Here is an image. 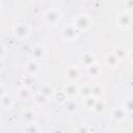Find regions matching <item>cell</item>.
<instances>
[{
	"instance_id": "23",
	"label": "cell",
	"mask_w": 133,
	"mask_h": 133,
	"mask_svg": "<svg viewBox=\"0 0 133 133\" xmlns=\"http://www.w3.org/2000/svg\"><path fill=\"white\" fill-rule=\"evenodd\" d=\"M123 109L125 110V112L127 114H131L133 112V101L131 98H128L125 102H124V107Z\"/></svg>"
},
{
	"instance_id": "6",
	"label": "cell",
	"mask_w": 133,
	"mask_h": 133,
	"mask_svg": "<svg viewBox=\"0 0 133 133\" xmlns=\"http://www.w3.org/2000/svg\"><path fill=\"white\" fill-rule=\"evenodd\" d=\"M66 77L69 79V81L71 82H76L79 78H80V70L79 68H77L76 65H72L66 71Z\"/></svg>"
},
{
	"instance_id": "21",
	"label": "cell",
	"mask_w": 133,
	"mask_h": 133,
	"mask_svg": "<svg viewBox=\"0 0 133 133\" xmlns=\"http://www.w3.org/2000/svg\"><path fill=\"white\" fill-rule=\"evenodd\" d=\"M103 91H104V89L100 84H96V85L91 86V96L95 98L101 97L103 95Z\"/></svg>"
},
{
	"instance_id": "28",
	"label": "cell",
	"mask_w": 133,
	"mask_h": 133,
	"mask_svg": "<svg viewBox=\"0 0 133 133\" xmlns=\"http://www.w3.org/2000/svg\"><path fill=\"white\" fill-rule=\"evenodd\" d=\"M4 54H5V47L2 44H0V58H2Z\"/></svg>"
},
{
	"instance_id": "14",
	"label": "cell",
	"mask_w": 133,
	"mask_h": 133,
	"mask_svg": "<svg viewBox=\"0 0 133 133\" xmlns=\"http://www.w3.org/2000/svg\"><path fill=\"white\" fill-rule=\"evenodd\" d=\"M78 90H79L78 86H77L75 83L71 82V83H69V84L65 86V88H64V94H65L68 97L72 98V97L78 95Z\"/></svg>"
},
{
	"instance_id": "2",
	"label": "cell",
	"mask_w": 133,
	"mask_h": 133,
	"mask_svg": "<svg viewBox=\"0 0 133 133\" xmlns=\"http://www.w3.org/2000/svg\"><path fill=\"white\" fill-rule=\"evenodd\" d=\"M78 29L75 27L74 24H66L63 26L62 28V31H61V34H62V37L65 39V41H69V42H73L74 39L77 38L78 36Z\"/></svg>"
},
{
	"instance_id": "16",
	"label": "cell",
	"mask_w": 133,
	"mask_h": 133,
	"mask_svg": "<svg viewBox=\"0 0 133 133\" xmlns=\"http://www.w3.org/2000/svg\"><path fill=\"white\" fill-rule=\"evenodd\" d=\"M64 110L69 114H73V113H75L78 110V104L75 101H73V100L66 101L65 104H64Z\"/></svg>"
},
{
	"instance_id": "7",
	"label": "cell",
	"mask_w": 133,
	"mask_h": 133,
	"mask_svg": "<svg viewBox=\"0 0 133 133\" xmlns=\"http://www.w3.org/2000/svg\"><path fill=\"white\" fill-rule=\"evenodd\" d=\"M31 56L35 59H43L46 56V49L43 45H35L31 50Z\"/></svg>"
},
{
	"instance_id": "11",
	"label": "cell",
	"mask_w": 133,
	"mask_h": 133,
	"mask_svg": "<svg viewBox=\"0 0 133 133\" xmlns=\"http://www.w3.org/2000/svg\"><path fill=\"white\" fill-rule=\"evenodd\" d=\"M119 62H121L119 59L113 54V52L110 53V54H108V55L106 56V58H105V63H106V65L109 66V68H115V66L118 65Z\"/></svg>"
},
{
	"instance_id": "26",
	"label": "cell",
	"mask_w": 133,
	"mask_h": 133,
	"mask_svg": "<svg viewBox=\"0 0 133 133\" xmlns=\"http://www.w3.org/2000/svg\"><path fill=\"white\" fill-rule=\"evenodd\" d=\"M34 102H35L37 105H45V104L48 102V98H46V97L43 96L42 94H37V95L34 97Z\"/></svg>"
},
{
	"instance_id": "24",
	"label": "cell",
	"mask_w": 133,
	"mask_h": 133,
	"mask_svg": "<svg viewBox=\"0 0 133 133\" xmlns=\"http://www.w3.org/2000/svg\"><path fill=\"white\" fill-rule=\"evenodd\" d=\"M19 96H20V98L21 99H23V100H27V99H29L30 98V90H29V88L28 87H22V88H20L19 89Z\"/></svg>"
},
{
	"instance_id": "30",
	"label": "cell",
	"mask_w": 133,
	"mask_h": 133,
	"mask_svg": "<svg viewBox=\"0 0 133 133\" xmlns=\"http://www.w3.org/2000/svg\"><path fill=\"white\" fill-rule=\"evenodd\" d=\"M4 66H5V62H4L3 58H0V72L4 69Z\"/></svg>"
},
{
	"instance_id": "1",
	"label": "cell",
	"mask_w": 133,
	"mask_h": 133,
	"mask_svg": "<svg viewBox=\"0 0 133 133\" xmlns=\"http://www.w3.org/2000/svg\"><path fill=\"white\" fill-rule=\"evenodd\" d=\"M91 23H92V21H91L90 17L85 14H80V15L76 16V18L74 20L75 27L78 30H82V31L87 30L91 26Z\"/></svg>"
},
{
	"instance_id": "5",
	"label": "cell",
	"mask_w": 133,
	"mask_h": 133,
	"mask_svg": "<svg viewBox=\"0 0 133 133\" xmlns=\"http://www.w3.org/2000/svg\"><path fill=\"white\" fill-rule=\"evenodd\" d=\"M131 20H132V18H131V14L129 11H122L121 14L117 15V18H116L117 25L122 29L129 28L131 25Z\"/></svg>"
},
{
	"instance_id": "19",
	"label": "cell",
	"mask_w": 133,
	"mask_h": 133,
	"mask_svg": "<svg viewBox=\"0 0 133 133\" xmlns=\"http://www.w3.org/2000/svg\"><path fill=\"white\" fill-rule=\"evenodd\" d=\"M113 54L119 59V61H122L123 59H126V58L128 57V51H127L125 48H123V47L116 48V49L114 50Z\"/></svg>"
},
{
	"instance_id": "25",
	"label": "cell",
	"mask_w": 133,
	"mask_h": 133,
	"mask_svg": "<svg viewBox=\"0 0 133 133\" xmlns=\"http://www.w3.org/2000/svg\"><path fill=\"white\" fill-rule=\"evenodd\" d=\"M96 102H97V98H95L92 96H89V97L84 98V104H85V106L87 108H92L95 106Z\"/></svg>"
},
{
	"instance_id": "12",
	"label": "cell",
	"mask_w": 133,
	"mask_h": 133,
	"mask_svg": "<svg viewBox=\"0 0 133 133\" xmlns=\"http://www.w3.org/2000/svg\"><path fill=\"white\" fill-rule=\"evenodd\" d=\"M0 102H1V105L4 108H10L14 105V98H12V96L10 94H6L5 92L0 98Z\"/></svg>"
},
{
	"instance_id": "15",
	"label": "cell",
	"mask_w": 133,
	"mask_h": 133,
	"mask_svg": "<svg viewBox=\"0 0 133 133\" xmlns=\"http://www.w3.org/2000/svg\"><path fill=\"white\" fill-rule=\"evenodd\" d=\"M100 73H101V68H100V65L97 62H95L94 64L87 66V74L90 77L96 78V77H98L100 75Z\"/></svg>"
},
{
	"instance_id": "20",
	"label": "cell",
	"mask_w": 133,
	"mask_h": 133,
	"mask_svg": "<svg viewBox=\"0 0 133 133\" xmlns=\"http://www.w3.org/2000/svg\"><path fill=\"white\" fill-rule=\"evenodd\" d=\"M92 109H94V111L96 113H99V114L100 113H103L105 111V109H106V104L102 100H97V102H96L95 106L92 107Z\"/></svg>"
},
{
	"instance_id": "27",
	"label": "cell",
	"mask_w": 133,
	"mask_h": 133,
	"mask_svg": "<svg viewBox=\"0 0 133 133\" xmlns=\"http://www.w3.org/2000/svg\"><path fill=\"white\" fill-rule=\"evenodd\" d=\"M77 133H90L89 128L86 125H81L80 127L77 128Z\"/></svg>"
},
{
	"instance_id": "3",
	"label": "cell",
	"mask_w": 133,
	"mask_h": 133,
	"mask_svg": "<svg viewBox=\"0 0 133 133\" xmlns=\"http://www.w3.org/2000/svg\"><path fill=\"white\" fill-rule=\"evenodd\" d=\"M44 19L47 24L51 26H55L60 21V12L55 8H49L46 10L44 15Z\"/></svg>"
},
{
	"instance_id": "9",
	"label": "cell",
	"mask_w": 133,
	"mask_h": 133,
	"mask_svg": "<svg viewBox=\"0 0 133 133\" xmlns=\"http://www.w3.org/2000/svg\"><path fill=\"white\" fill-rule=\"evenodd\" d=\"M25 70L29 75H34L39 70V64L35 60H29L25 64Z\"/></svg>"
},
{
	"instance_id": "4",
	"label": "cell",
	"mask_w": 133,
	"mask_h": 133,
	"mask_svg": "<svg viewBox=\"0 0 133 133\" xmlns=\"http://www.w3.org/2000/svg\"><path fill=\"white\" fill-rule=\"evenodd\" d=\"M30 33V28L26 23H19L14 27V34L19 39L26 38Z\"/></svg>"
},
{
	"instance_id": "33",
	"label": "cell",
	"mask_w": 133,
	"mask_h": 133,
	"mask_svg": "<svg viewBox=\"0 0 133 133\" xmlns=\"http://www.w3.org/2000/svg\"><path fill=\"white\" fill-rule=\"evenodd\" d=\"M0 7H1V2H0Z\"/></svg>"
},
{
	"instance_id": "32",
	"label": "cell",
	"mask_w": 133,
	"mask_h": 133,
	"mask_svg": "<svg viewBox=\"0 0 133 133\" xmlns=\"http://www.w3.org/2000/svg\"><path fill=\"white\" fill-rule=\"evenodd\" d=\"M0 84H1V78H0Z\"/></svg>"
},
{
	"instance_id": "8",
	"label": "cell",
	"mask_w": 133,
	"mask_h": 133,
	"mask_svg": "<svg viewBox=\"0 0 133 133\" xmlns=\"http://www.w3.org/2000/svg\"><path fill=\"white\" fill-rule=\"evenodd\" d=\"M111 116L116 122H123L126 118L127 113L125 112V110L123 109V107H114L111 110Z\"/></svg>"
},
{
	"instance_id": "17",
	"label": "cell",
	"mask_w": 133,
	"mask_h": 133,
	"mask_svg": "<svg viewBox=\"0 0 133 133\" xmlns=\"http://www.w3.org/2000/svg\"><path fill=\"white\" fill-rule=\"evenodd\" d=\"M54 92H55L54 91V88H53V86L51 84H45V85H43L42 88H41V91H39V94H42L46 98L52 97L54 95Z\"/></svg>"
},
{
	"instance_id": "13",
	"label": "cell",
	"mask_w": 133,
	"mask_h": 133,
	"mask_svg": "<svg viewBox=\"0 0 133 133\" xmlns=\"http://www.w3.org/2000/svg\"><path fill=\"white\" fill-rule=\"evenodd\" d=\"M35 112L31 109H26L22 112V119L23 122H25L26 124H29V123H32L34 122L35 119Z\"/></svg>"
},
{
	"instance_id": "10",
	"label": "cell",
	"mask_w": 133,
	"mask_h": 133,
	"mask_svg": "<svg viewBox=\"0 0 133 133\" xmlns=\"http://www.w3.org/2000/svg\"><path fill=\"white\" fill-rule=\"evenodd\" d=\"M81 61L87 68V66H89L96 62V57H95L94 53H91V52H84L82 57H81Z\"/></svg>"
},
{
	"instance_id": "29",
	"label": "cell",
	"mask_w": 133,
	"mask_h": 133,
	"mask_svg": "<svg viewBox=\"0 0 133 133\" xmlns=\"http://www.w3.org/2000/svg\"><path fill=\"white\" fill-rule=\"evenodd\" d=\"M4 94H5V88H4V86H3L2 84H0V98H1Z\"/></svg>"
},
{
	"instance_id": "31",
	"label": "cell",
	"mask_w": 133,
	"mask_h": 133,
	"mask_svg": "<svg viewBox=\"0 0 133 133\" xmlns=\"http://www.w3.org/2000/svg\"><path fill=\"white\" fill-rule=\"evenodd\" d=\"M41 133H47V132H41Z\"/></svg>"
},
{
	"instance_id": "18",
	"label": "cell",
	"mask_w": 133,
	"mask_h": 133,
	"mask_svg": "<svg viewBox=\"0 0 133 133\" xmlns=\"http://www.w3.org/2000/svg\"><path fill=\"white\" fill-rule=\"evenodd\" d=\"M24 131H25V133H41L39 126L36 123H34V122L26 124Z\"/></svg>"
},
{
	"instance_id": "22",
	"label": "cell",
	"mask_w": 133,
	"mask_h": 133,
	"mask_svg": "<svg viewBox=\"0 0 133 133\" xmlns=\"http://www.w3.org/2000/svg\"><path fill=\"white\" fill-rule=\"evenodd\" d=\"M78 94L81 97H83V98H86V97L91 96V86H89V85H83L82 87L79 88Z\"/></svg>"
}]
</instances>
